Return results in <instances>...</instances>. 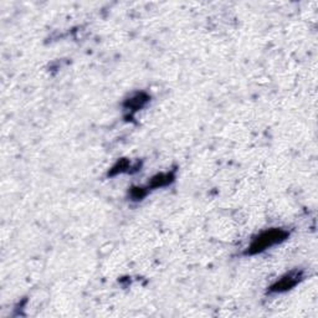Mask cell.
<instances>
[{
  "label": "cell",
  "instance_id": "1",
  "mask_svg": "<svg viewBox=\"0 0 318 318\" xmlns=\"http://www.w3.org/2000/svg\"><path fill=\"white\" fill-rule=\"evenodd\" d=\"M287 236L288 232L283 229L266 230V231H262L261 234H259V235L252 240V243H250V246L247 247L245 254L255 255L259 254V252H262L263 250L274 246L276 243L285 241L286 239H287Z\"/></svg>",
  "mask_w": 318,
  "mask_h": 318
},
{
  "label": "cell",
  "instance_id": "2",
  "mask_svg": "<svg viewBox=\"0 0 318 318\" xmlns=\"http://www.w3.org/2000/svg\"><path fill=\"white\" fill-rule=\"evenodd\" d=\"M302 279V272L301 271H292L290 274L285 275L282 279H280L277 282H275L274 285L270 287L271 292H285V291L291 290L292 287L297 285Z\"/></svg>",
  "mask_w": 318,
  "mask_h": 318
},
{
  "label": "cell",
  "instance_id": "3",
  "mask_svg": "<svg viewBox=\"0 0 318 318\" xmlns=\"http://www.w3.org/2000/svg\"><path fill=\"white\" fill-rule=\"evenodd\" d=\"M148 101H150V96L144 94V92H141V94H137L133 97H131V98H128L125 103V107L127 108V110H131V111L134 112L137 111V110H139V108L143 107Z\"/></svg>",
  "mask_w": 318,
  "mask_h": 318
},
{
  "label": "cell",
  "instance_id": "4",
  "mask_svg": "<svg viewBox=\"0 0 318 318\" xmlns=\"http://www.w3.org/2000/svg\"><path fill=\"white\" fill-rule=\"evenodd\" d=\"M174 180V174L173 173H161L152 178L150 183L148 184V189L150 188H162V187L169 186L170 183Z\"/></svg>",
  "mask_w": 318,
  "mask_h": 318
},
{
  "label": "cell",
  "instance_id": "5",
  "mask_svg": "<svg viewBox=\"0 0 318 318\" xmlns=\"http://www.w3.org/2000/svg\"><path fill=\"white\" fill-rule=\"evenodd\" d=\"M131 168V164L130 162L127 161V159H121L119 162H117L116 166L113 167V168L108 172V175H116L118 174V173H123V172H127V169Z\"/></svg>",
  "mask_w": 318,
  "mask_h": 318
},
{
  "label": "cell",
  "instance_id": "6",
  "mask_svg": "<svg viewBox=\"0 0 318 318\" xmlns=\"http://www.w3.org/2000/svg\"><path fill=\"white\" fill-rule=\"evenodd\" d=\"M148 188H142V187H137V188H132L131 190V198L133 200H141L142 198H144L147 195Z\"/></svg>",
  "mask_w": 318,
  "mask_h": 318
}]
</instances>
